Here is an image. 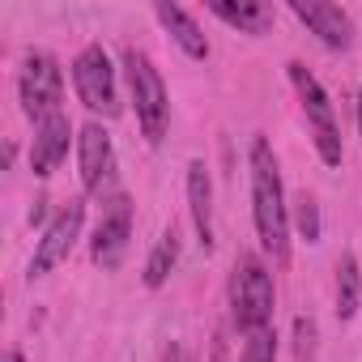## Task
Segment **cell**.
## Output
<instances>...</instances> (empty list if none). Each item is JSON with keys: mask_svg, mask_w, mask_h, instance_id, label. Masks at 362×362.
<instances>
[{"mask_svg": "<svg viewBox=\"0 0 362 362\" xmlns=\"http://www.w3.org/2000/svg\"><path fill=\"white\" fill-rule=\"evenodd\" d=\"M247 170H252V222L260 247L286 264L290 260V205H286V184H281V166L269 145V136H252L247 149Z\"/></svg>", "mask_w": 362, "mask_h": 362, "instance_id": "obj_1", "label": "cell"}, {"mask_svg": "<svg viewBox=\"0 0 362 362\" xmlns=\"http://www.w3.org/2000/svg\"><path fill=\"white\" fill-rule=\"evenodd\" d=\"M273 307H277V290H273V273L260 256L243 252L235 260L230 273V320L243 337L273 328Z\"/></svg>", "mask_w": 362, "mask_h": 362, "instance_id": "obj_2", "label": "cell"}, {"mask_svg": "<svg viewBox=\"0 0 362 362\" xmlns=\"http://www.w3.org/2000/svg\"><path fill=\"white\" fill-rule=\"evenodd\" d=\"M119 64H124V81H128V98H132L136 124H141L145 141L158 145V141L166 136V124H170V94H166V81H162V73L153 69V60H149L141 47H128Z\"/></svg>", "mask_w": 362, "mask_h": 362, "instance_id": "obj_3", "label": "cell"}, {"mask_svg": "<svg viewBox=\"0 0 362 362\" xmlns=\"http://www.w3.org/2000/svg\"><path fill=\"white\" fill-rule=\"evenodd\" d=\"M286 73H290V86H294L298 107H303V115H307V128H311V141H315L320 162H324V166H341L345 145H341V124H337V107H332L328 90L320 86V77H315L303 60H290Z\"/></svg>", "mask_w": 362, "mask_h": 362, "instance_id": "obj_4", "label": "cell"}, {"mask_svg": "<svg viewBox=\"0 0 362 362\" xmlns=\"http://www.w3.org/2000/svg\"><path fill=\"white\" fill-rule=\"evenodd\" d=\"M18 98H22V111L43 124L52 115H60V103H64V69L52 52H26L22 56V69H18Z\"/></svg>", "mask_w": 362, "mask_h": 362, "instance_id": "obj_5", "label": "cell"}, {"mask_svg": "<svg viewBox=\"0 0 362 362\" xmlns=\"http://www.w3.org/2000/svg\"><path fill=\"white\" fill-rule=\"evenodd\" d=\"M73 86H77V98L90 115H103V119L119 115V77H115V64H111L103 43H86L77 52Z\"/></svg>", "mask_w": 362, "mask_h": 362, "instance_id": "obj_6", "label": "cell"}, {"mask_svg": "<svg viewBox=\"0 0 362 362\" xmlns=\"http://www.w3.org/2000/svg\"><path fill=\"white\" fill-rule=\"evenodd\" d=\"M81 226H86V201L77 197V201L60 205V209H56V218L43 226V235H39V243H35V256H30L26 277H30V281H39V277H47L60 260H69V252H73V247H77V239H81Z\"/></svg>", "mask_w": 362, "mask_h": 362, "instance_id": "obj_7", "label": "cell"}, {"mask_svg": "<svg viewBox=\"0 0 362 362\" xmlns=\"http://www.w3.org/2000/svg\"><path fill=\"white\" fill-rule=\"evenodd\" d=\"M128 243H132V201L124 192H115L103 214H98V226H94V239H90V256L103 273H115L128 256Z\"/></svg>", "mask_w": 362, "mask_h": 362, "instance_id": "obj_8", "label": "cell"}, {"mask_svg": "<svg viewBox=\"0 0 362 362\" xmlns=\"http://www.w3.org/2000/svg\"><path fill=\"white\" fill-rule=\"evenodd\" d=\"M77 166H81V192L86 197H103L115 184V145L98 119L77 128Z\"/></svg>", "mask_w": 362, "mask_h": 362, "instance_id": "obj_9", "label": "cell"}, {"mask_svg": "<svg viewBox=\"0 0 362 362\" xmlns=\"http://www.w3.org/2000/svg\"><path fill=\"white\" fill-rule=\"evenodd\" d=\"M290 13L328 47V52H349L354 47V18L341 5L328 0H290Z\"/></svg>", "mask_w": 362, "mask_h": 362, "instance_id": "obj_10", "label": "cell"}, {"mask_svg": "<svg viewBox=\"0 0 362 362\" xmlns=\"http://www.w3.org/2000/svg\"><path fill=\"white\" fill-rule=\"evenodd\" d=\"M69 141H73V124L69 115H52L43 124H35V145H30V170L39 179H47L64 158H69Z\"/></svg>", "mask_w": 362, "mask_h": 362, "instance_id": "obj_11", "label": "cell"}, {"mask_svg": "<svg viewBox=\"0 0 362 362\" xmlns=\"http://www.w3.org/2000/svg\"><path fill=\"white\" fill-rule=\"evenodd\" d=\"M188 214H192L201 247L209 252L214 247V179H209V166L201 158L188 162Z\"/></svg>", "mask_w": 362, "mask_h": 362, "instance_id": "obj_12", "label": "cell"}, {"mask_svg": "<svg viewBox=\"0 0 362 362\" xmlns=\"http://www.w3.org/2000/svg\"><path fill=\"white\" fill-rule=\"evenodd\" d=\"M153 18L166 26V35L179 43V52H184L188 60H209V39H205V30L197 26V18L188 9H179V5H153Z\"/></svg>", "mask_w": 362, "mask_h": 362, "instance_id": "obj_13", "label": "cell"}, {"mask_svg": "<svg viewBox=\"0 0 362 362\" xmlns=\"http://www.w3.org/2000/svg\"><path fill=\"white\" fill-rule=\"evenodd\" d=\"M205 9L214 18H222L226 26H235L239 35H269L273 30V9L264 0H209Z\"/></svg>", "mask_w": 362, "mask_h": 362, "instance_id": "obj_14", "label": "cell"}, {"mask_svg": "<svg viewBox=\"0 0 362 362\" xmlns=\"http://www.w3.org/2000/svg\"><path fill=\"white\" fill-rule=\"evenodd\" d=\"M362 303V269L354 252H341L337 260V320H354Z\"/></svg>", "mask_w": 362, "mask_h": 362, "instance_id": "obj_15", "label": "cell"}, {"mask_svg": "<svg viewBox=\"0 0 362 362\" xmlns=\"http://www.w3.org/2000/svg\"><path fill=\"white\" fill-rule=\"evenodd\" d=\"M179 230L175 226H166L162 230V239L153 243V252H149V260H145V286L149 290H162L166 286V277L175 273V264H179Z\"/></svg>", "mask_w": 362, "mask_h": 362, "instance_id": "obj_16", "label": "cell"}, {"mask_svg": "<svg viewBox=\"0 0 362 362\" xmlns=\"http://www.w3.org/2000/svg\"><path fill=\"white\" fill-rule=\"evenodd\" d=\"M294 230L303 235V243H320V201L311 192H298L294 197Z\"/></svg>", "mask_w": 362, "mask_h": 362, "instance_id": "obj_17", "label": "cell"}, {"mask_svg": "<svg viewBox=\"0 0 362 362\" xmlns=\"http://www.w3.org/2000/svg\"><path fill=\"white\" fill-rule=\"evenodd\" d=\"M239 362H277V332H273V328H264V332H252V337L243 341V354H239Z\"/></svg>", "mask_w": 362, "mask_h": 362, "instance_id": "obj_18", "label": "cell"}, {"mask_svg": "<svg viewBox=\"0 0 362 362\" xmlns=\"http://www.w3.org/2000/svg\"><path fill=\"white\" fill-rule=\"evenodd\" d=\"M294 349H298V362H311L315 358V320L311 315H298L294 320Z\"/></svg>", "mask_w": 362, "mask_h": 362, "instance_id": "obj_19", "label": "cell"}, {"mask_svg": "<svg viewBox=\"0 0 362 362\" xmlns=\"http://www.w3.org/2000/svg\"><path fill=\"white\" fill-rule=\"evenodd\" d=\"M166 362H192V354H188L184 345H170V349H166Z\"/></svg>", "mask_w": 362, "mask_h": 362, "instance_id": "obj_20", "label": "cell"}, {"mask_svg": "<svg viewBox=\"0 0 362 362\" xmlns=\"http://www.w3.org/2000/svg\"><path fill=\"white\" fill-rule=\"evenodd\" d=\"M5 362H26V358H22V349H5Z\"/></svg>", "mask_w": 362, "mask_h": 362, "instance_id": "obj_21", "label": "cell"}, {"mask_svg": "<svg viewBox=\"0 0 362 362\" xmlns=\"http://www.w3.org/2000/svg\"><path fill=\"white\" fill-rule=\"evenodd\" d=\"M358 136H362V86H358Z\"/></svg>", "mask_w": 362, "mask_h": 362, "instance_id": "obj_22", "label": "cell"}]
</instances>
